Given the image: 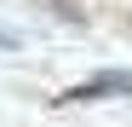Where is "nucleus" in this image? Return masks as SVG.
Masks as SVG:
<instances>
[{"label": "nucleus", "mask_w": 132, "mask_h": 127, "mask_svg": "<svg viewBox=\"0 0 132 127\" xmlns=\"http://www.w3.org/2000/svg\"><path fill=\"white\" fill-rule=\"evenodd\" d=\"M92 98H132V75L103 69V75H92V81H80V87L57 93V104H92Z\"/></svg>", "instance_id": "f257e3e1"}]
</instances>
